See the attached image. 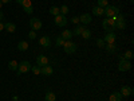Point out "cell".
Masks as SVG:
<instances>
[{
    "instance_id": "obj_27",
    "label": "cell",
    "mask_w": 134,
    "mask_h": 101,
    "mask_svg": "<svg viewBox=\"0 0 134 101\" xmlns=\"http://www.w3.org/2000/svg\"><path fill=\"white\" fill-rule=\"evenodd\" d=\"M97 6L100 7V8H105V7L109 6V2H107V0H98V4Z\"/></svg>"
},
{
    "instance_id": "obj_20",
    "label": "cell",
    "mask_w": 134,
    "mask_h": 101,
    "mask_svg": "<svg viewBox=\"0 0 134 101\" xmlns=\"http://www.w3.org/2000/svg\"><path fill=\"white\" fill-rule=\"evenodd\" d=\"M55 100H57V96L54 92H47L44 96V101H55Z\"/></svg>"
},
{
    "instance_id": "obj_26",
    "label": "cell",
    "mask_w": 134,
    "mask_h": 101,
    "mask_svg": "<svg viewBox=\"0 0 134 101\" xmlns=\"http://www.w3.org/2000/svg\"><path fill=\"white\" fill-rule=\"evenodd\" d=\"M81 35L83 37V39H90V38H91V31L88 30V28H85V30L82 31Z\"/></svg>"
},
{
    "instance_id": "obj_22",
    "label": "cell",
    "mask_w": 134,
    "mask_h": 101,
    "mask_svg": "<svg viewBox=\"0 0 134 101\" xmlns=\"http://www.w3.org/2000/svg\"><path fill=\"white\" fill-rule=\"evenodd\" d=\"M115 28H118V30H125V28H126V22H125V20H117V22H115Z\"/></svg>"
},
{
    "instance_id": "obj_31",
    "label": "cell",
    "mask_w": 134,
    "mask_h": 101,
    "mask_svg": "<svg viewBox=\"0 0 134 101\" xmlns=\"http://www.w3.org/2000/svg\"><path fill=\"white\" fill-rule=\"evenodd\" d=\"M59 9H60V15H66L67 12H69V7L67 6H62Z\"/></svg>"
},
{
    "instance_id": "obj_12",
    "label": "cell",
    "mask_w": 134,
    "mask_h": 101,
    "mask_svg": "<svg viewBox=\"0 0 134 101\" xmlns=\"http://www.w3.org/2000/svg\"><path fill=\"white\" fill-rule=\"evenodd\" d=\"M54 73V70H52V67L50 66V65H47V66H43V67H40V74H43V75H51Z\"/></svg>"
},
{
    "instance_id": "obj_9",
    "label": "cell",
    "mask_w": 134,
    "mask_h": 101,
    "mask_svg": "<svg viewBox=\"0 0 134 101\" xmlns=\"http://www.w3.org/2000/svg\"><path fill=\"white\" fill-rule=\"evenodd\" d=\"M91 20H93V16L90 14H82L79 16V22L82 24H88V23H91Z\"/></svg>"
},
{
    "instance_id": "obj_32",
    "label": "cell",
    "mask_w": 134,
    "mask_h": 101,
    "mask_svg": "<svg viewBox=\"0 0 134 101\" xmlns=\"http://www.w3.org/2000/svg\"><path fill=\"white\" fill-rule=\"evenodd\" d=\"M97 44H98V47H105V41L102 38H98L97 39Z\"/></svg>"
},
{
    "instance_id": "obj_19",
    "label": "cell",
    "mask_w": 134,
    "mask_h": 101,
    "mask_svg": "<svg viewBox=\"0 0 134 101\" xmlns=\"http://www.w3.org/2000/svg\"><path fill=\"white\" fill-rule=\"evenodd\" d=\"M4 28L8 31V32H15L16 31V26L14 23H11V22H8V23L4 24Z\"/></svg>"
},
{
    "instance_id": "obj_3",
    "label": "cell",
    "mask_w": 134,
    "mask_h": 101,
    "mask_svg": "<svg viewBox=\"0 0 134 101\" xmlns=\"http://www.w3.org/2000/svg\"><path fill=\"white\" fill-rule=\"evenodd\" d=\"M63 50L66 54H74L76 51V44L71 41H66L64 44H63Z\"/></svg>"
},
{
    "instance_id": "obj_13",
    "label": "cell",
    "mask_w": 134,
    "mask_h": 101,
    "mask_svg": "<svg viewBox=\"0 0 134 101\" xmlns=\"http://www.w3.org/2000/svg\"><path fill=\"white\" fill-rule=\"evenodd\" d=\"M103 41H105V43H115V34L114 32H107Z\"/></svg>"
},
{
    "instance_id": "obj_33",
    "label": "cell",
    "mask_w": 134,
    "mask_h": 101,
    "mask_svg": "<svg viewBox=\"0 0 134 101\" xmlns=\"http://www.w3.org/2000/svg\"><path fill=\"white\" fill-rule=\"evenodd\" d=\"M28 38H30V39H36V32L34 31V30L30 31V32H28Z\"/></svg>"
},
{
    "instance_id": "obj_30",
    "label": "cell",
    "mask_w": 134,
    "mask_h": 101,
    "mask_svg": "<svg viewBox=\"0 0 134 101\" xmlns=\"http://www.w3.org/2000/svg\"><path fill=\"white\" fill-rule=\"evenodd\" d=\"M21 7H23V8H27V7H32V3H31V0H23V3H21Z\"/></svg>"
},
{
    "instance_id": "obj_21",
    "label": "cell",
    "mask_w": 134,
    "mask_h": 101,
    "mask_svg": "<svg viewBox=\"0 0 134 101\" xmlns=\"http://www.w3.org/2000/svg\"><path fill=\"white\" fill-rule=\"evenodd\" d=\"M85 28H86V27H85L83 24H78V26L74 28L72 34H74V35H81V34H82V31H83Z\"/></svg>"
},
{
    "instance_id": "obj_6",
    "label": "cell",
    "mask_w": 134,
    "mask_h": 101,
    "mask_svg": "<svg viewBox=\"0 0 134 101\" xmlns=\"http://www.w3.org/2000/svg\"><path fill=\"white\" fill-rule=\"evenodd\" d=\"M130 67H131V63H130V61H126V59H121L118 63L119 72H127V70H130Z\"/></svg>"
},
{
    "instance_id": "obj_28",
    "label": "cell",
    "mask_w": 134,
    "mask_h": 101,
    "mask_svg": "<svg viewBox=\"0 0 134 101\" xmlns=\"http://www.w3.org/2000/svg\"><path fill=\"white\" fill-rule=\"evenodd\" d=\"M64 42H66V41H64L62 37H58V38H57V41H55V44H57V46L59 47V46H63Z\"/></svg>"
},
{
    "instance_id": "obj_39",
    "label": "cell",
    "mask_w": 134,
    "mask_h": 101,
    "mask_svg": "<svg viewBox=\"0 0 134 101\" xmlns=\"http://www.w3.org/2000/svg\"><path fill=\"white\" fill-rule=\"evenodd\" d=\"M2 19H3V12L0 11V22H2Z\"/></svg>"
},
{
    "instance_id": "obj_40",
    "label": "cell",
    "mask_w": 134,
    "mask_h": 101,
    "mask_svg": "<svg viewBox=\"0 0 134 101\" xmlns=\"http://www.w3.org/2000/svg\"><path fill=\"white\" fill-rule=\"evenodd\" d=\"M2 6H3V3H2V0H0V8H2Z\"/></svg>"
},
{
    "instance_id": "obj_14",
    "label": "cell",
    "mask_w": 134,
    "mask_h": 101,
    "mask_svg": "<svg viewBox=\"0 0 134 101\" xmlns=\"http://www.w3.org/2000/svg\"><path fill=\"white\" fill-rule=\"evenodd\" d=\"M105 49H106V51L110 53V54H114V53L117 51L115 43H106V44H105Z\"/></svg>"
},
{
    "instance_id": "obj_36",
    "label": "cell",
    "mask_w": 134,
    "mask_h": 101,
    "mask_svg": "<svg viewBox=\"0 0 134 101\" xmlns=\"http://www.w3.org/2000/svg\"><path fill=\"white\" fill-rule=\"evenodd\" d=\"M9 2H12V0H2V3H3V4H8Z\"/></svg>"
},
{
    "instance_id": "obj_7",
    "label": "cell",
    "mask_w": 134,
    "mask_h": 101,
    "mask_svg": "<svg viewBox=\"0 0 134 101\" xmlns=\"http://www.w3.org/2000/svg\"><path fill=\"white\" fill-rule=\"evenodd\" d=\"M30 26H31V28H32L34 31H36V30H40V28H42L43 23H42V20H40V19H38V18H32V19L30 20Z\"/></svg>"
},
{
    "instance_id": "obj_8",
    "label": "cell",
    "mask_w": 134,
    "mask_h": 101,
    "mask_svg": "<svg viewBox=\"0 0 134 101\" xmlns=\"http://www.w3.org/2000/svg\"><path fill=\"white\" fill-rule=\"evenodd\" d=\"M36 65L40 66V67L47 66V65H48V58L46 57V55H43V54L38 55V57H36Z\"/></svg>"
},
{
    "instance_id": "obj_29",
    "label": "cell",
    "mask_w": 134,
    "mask_h": 101,
    "mask_svg": "<svg viewBox=\"0 0 134 101\" xmlns=\"http://www.w3.org/2000/svg\"><path fill=\"white\" fill-rule=\"evenodd\" d=\"M31 70H32L34 74L38 75V74H40V66H38V65L36 66H31Z\"/></svg>"
},
{
    "instance_id": "obj_1",
    "label": "cell",
    "mask_w": 134,
    "mask_h": 101,
    "mask_svg": "<svg viewBox=\"0 0 134 101\" xmlns=\"http://www.w3.org/2000/svg\"><path fill=\"white\" fill-rule=\"evenodd\" d=\"M115 22H117L115 15L111 16V18H106V19L102 20V27L107 32H114V30H115Z\"/></svg>"
},
{
    "instance_id": "obj_17",
    "label": "cell",
    "mask_w": 134,
    "mask_h": 101,
    "mask_svg": "<svg viewBox=\"0 0 134 101\" xmlns=\"http://www.w3.org/2000/svg\"><path fill=\"white\" fill-rule=\"evenodd\" d=\"M103 8H100V7H98V6H95L94 8H93V14L95 15V16H103Z\"/></svg>"
},
{
    "instance_id": "obj_23",
    "label": "cell",
    "mask_w": 134,
    "mask_h": 101,
    "mask_svg": "<svg viewBox=\"0 0 134 101\" xmlns=\"http://www.w3.org/2000/svg\"><path fill=\"white\" fill-rule=\"evenodd\" d=\"M18 66H19V63H18L16 61H9V63H8V69H9V70H12V72H18Z\"/></svg>"
},
{
    "instance_id": "obj_38",
    "label": "cell",
    "mask_w": 134,
    "mask_h": 101,
    "mask_svg": "<svg viewBox=\"0 0 134 101\" xmlns=\"http://www.w3.org/2000/svg\"><path fill=\"white\" fill-rule=\"evenodd\" d=\"M15 2H16L18 4H21V3H23V0H15Z\"/></svg>"
},
{
    "instance_id": "obj_4",
    "label": "cell",
    "mask_w": 134,
    "mask_h": 101,
    "mask_svg": "<svg viewBox=\"0 0 134 101\" xmlns=\"http://www.w3.org/2000/svg\"><path fill=\"white\" fill-rule=\"evenodd\" d=\"M31 70V63L28 61H21L18 66V74H21V73H28Z\"/></svg>"
},
{
    "instance_id": "obj_25",
    "label": "cell",
    "mask_w": 134,
    "mask_h": 101,
    "mask_svg": "<svg viewBox=\"0 0 134 101\" xmlns=\"http://www.w3.org/2000/svg\"><path fill=\"white\" fill-rule=\"evenodd\" d=\"M122 59H126V61H131L133 59V51L131 50H127L124 55H122Z\"/></svg>"
},
{
    "instance_id": "obj_37",
    "label": "cell",
    "mask_w": 134,
    "mask_h": 101,
    "mask_svg": "<svg viewBox=\"0 0 134 101\" xmlns=\"http://www.w3.org/2000/svg\"><path fill=\"white\" fill-rule=\"evenodd\" d=\"M3 30H4V24L2 23V22H0V32H2Z\"/></svg>"
},
{
    "instance_id": "obj_11",
    "label": "cell",
    "mask_w": 134,
    "mask_h": 101,
    "mask_svg": "<svg viewBox=\"0 0 134 101\" xmlns=\"http://www.w3.org/2000/svg\"><path fill=\"white\" fill-rule=\"evenodd\" d=\"M39 44H40V46H43V47H50V46H51V39H50V37H47V35L42 37V38L39 39Z\"/></svg>"
},
{
    "instance_id": "obj_35",
    "label": "cell",
    "mask_w": 134,
    "mask_h": 101,
    "mask_svg": "<svg viewBox=\"0 0 134 101\" xmlns=\"http://www.w3.org/2000/svg\"><path fill=\"white\" fill-rule=\"evenodd\" d=\"M24 9V12H27V14H32L34 12V8L32 7H27V8H23Z\"/></svg>"
},
{
    "instance_id": "obj_5",
    "label": "cell",
    "mask_w": 134,
    "mask_h": 101,
    "mask_svg": "<svg viewBox=\"0 0 134 101\" xmlns=\"http://www.w3.org/2000/svg\"><path fill=\"white\" fill-rule=\"evenodd\" d=\"M54 22H55V24H57L58 27H64V26H66L67 23H69V20H67L66 15H60V14L55 16Z\"/></svg>"
},
{
    "instance_id": "obj_24",
    "label": "cell",
    "mask_w": 134,
    "mask_h": 101,
    "mask_svg": "<svg viewBox=\"0 0 134 101\" xmlns=\"http://www.w3.org/2000/svg\"><path fill=\"white\" fill-rule=\"evenodd\" d=\"M50 14H51V15H54V16L59 15V14H60V9H59V7H57V6H52V7L50 8Z\"/></svg>"
},
{
    "instance_id": "obj_34",
    "label": "cell",
    "mask_w": 134,
    "mask_h": 101,
    "mask_svg": "<svg viewBox=\"0 0 134 101\" xmlns=\"http://www.w3.org/2000/svg\"><path fill=\"white\" fill-rule=\"evenodd\" d=\"M71 23H74V24L79 23V16H72V18H71Z\"/></svg>"
},
{
    "instance_id": "obj_10",
    "label": "cell",
    "mask_w": 134,
    "mask_h": 101,
    "mask_svg": "<svg viewBox=\"0 0 134 101\" xmlns=\"http://www.w3.org/2000/svg\"><path fill=\"white\" fill-rule=\"evenodd\" d=\"M119 93H121L122 97H124V96H125V97H129V96L133 94V88L125 85V86H122V88H121V92H119Z\"/></svg>"
},
{
    "instance_id": "obj_18",
    "label": "cell",
    "mask_w": 134,
    "mask_h": 101,
    "mask_svg": "<svg viewBox=\"0 0 134 101\" xmlns=\"http://www.w3.org/2000/svg\"><path fill=\"white\" fill-rule=\"evenodd\" d=\"M109 100H110V101H122V96H121L119 92H115V93H113V94H110Z\"/></svg>"
},
{
    "instance_id": "obj_16",
    "label": "cell",
    "mask_w": 134,
    "mask_h": 101,
    "mask_svg": "<svg viewBox=\"0 0 134 101\" xmlns=\"http://www.w3.org/2000/svg\"><path fill=\"white\" fill-rule=\"evenodd\" d=\"M27 49H28V43L26 41H21V42L18 43V50L19 51H26Z\"/></svg>"
},
{
    "instance_id": "obj_15",
    "label": "cell",
    "mask_w": 134,
    "mask_h": 101,
    "mask_svg": "<svg viewBox=\"0 0 134 101\" xmlns=\"http://www.w3.org/2000/svg\"><path fill=\"white\" fill-rule=\"evenodd\" d=\"M60 37H62L64 41H70V39L72 38V31H70V30H63Z\"/></svg>"
},
{
    "instance_id": "obj_2",
    "label": "cell",
    "mask_w": 134,
    "mask_h": 101,
    "mask_svg": "<svg viewBox=\"0 0 134 101\" xmlns=\"http://www.w3.org/2000/svg\"><path fill=\"white\" fill-rule=\"evenodd\" d=\"M103 15L106 16V18H111V16H114V15H118V14H121V11H119V8L118 7H115V6H107V7H105L103 8Z\"/></svg>"
},
{
    "instance_id": "obj_41",
    "label": "cell",
    "mask_w": 134,
    "mask_h": 101,
    "mask_svg": "<svg viewBox=\"0 0 134 101\" xmlns=\"http://www.w3.org/2000/svg\"><path fill=\"white\" fill-rule=\"evenodd\" d=\"M133 2H134V0H130V3H133Z\"/></svg>"
}]
</instances>
